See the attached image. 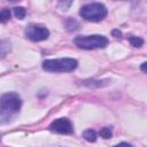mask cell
<instances>
[{"instance_id":"cell-1","label":"cell","mask_w":147,"mask_h":147,"mask_svg":"<svg viewBox=\"0 0 147 147\" xmlns=\"http://www.w3.org/2000/svg\"><path fill=\"white\" fill-rule=\"evenodd\" d=\"M22 106V100L18 94L9 92L0 96V121L8 119L13 115L20 111Z\"/></svg>"},{"instance_id":"cell-2","label":"cell","mask_w":147,"mask_h":147,"mask_svg":"<svg viewBox=\"0 0 147 147\" xmlns=\"http://www.w3.org/2000/svg\"><path fill=\"white\" fill-rule=\"evenodd\" d=\"M78 65L77 60L64 57V59H51L42 62V69L49 72H71Z\"/></svg>"},{"instance_id":"cell-3","label":"cell","mask_w":147,"mask_h":147,"mask_svg":"<svg viewBox=\"0 0 147 147\" xmlns=\"http://www.w3.org/2000/svg\"><path fill=\"white\" fill-rule=\"evenodd\" d=\"M79 15L86 21L99 22L107 16V8L100 2H92L84 5L79 10Z\"/></svg>"},{"instance_id":"cell-4","label":"cell","mask_w":147,"mask_h":147,"mask_svg":"<svg viewBox=\"0 0 147 147\" xmlns=\"http://www.w3.org/2000/svg\"><path fill=\"white\" fill-rule=\"evenodd\" d=\"M74 44L83 49H95L106 47L108 45V39L101 34L77 36L74 39Z\"/></svg>"},{"instance_id":"cell-5","label":"cell","mask_w":147,"mask_h":147,"mask_svg":"<svg viewBox=\"0 0 147 147\" xmlns=\"http://www.w3.org/2000/svg\"><path fill=\"white\" fill-rule=\"evenodd\" d=\"M25 36L32 41H41L49 37V31L41 24H30L25 29Z\"/></svg>"},{"instance_id":"cell-6","label":"cell","mask_w":147,"mask_h":147,"mask_svg":"<svg viewBox=\"0 0 147 147\" xmlns=\"http://www.w3.org/2000/svg\"><path fill=\"white\" fill-rule=\"evenodd\" d=\"M49 129H51V131L56 132V133H61V134H69V133L74 132V127H72L71 122L65 117H61V118L53 121L49 125Z\"/></svg>"},{"instance_id":"cell-7","label":"cell","mask_w":147,"mask_h":147,"mask_svg":"<svg viewBox=\"0 0 147 147\" xmlns=\"http://www.w3.org/2000/svg\"><path fill=\"white\" fill-rule=\"evenodd\" d=\"M83 137L85 140H87L90 142H94L96 140V132L92 129H88V130H85L83 132Z\"/></svg>"},{"instance_id":"cell-8","label":"cell","mask_w":147,"mask_h":147,"mask_svg":"<svg viewBox=\"0 0 147 147\" xmlns=\"http://www.w3.org/2000/svg\"><path fill=\"white\" fill-rule=\"evenodd\" d=\"M10 16H11V13L8 8H3V9H0V23H6L10 20Z\"/></svg>"},{"instance_id":"cell-9","label":"cell","mask_w":147,"mask_h":147,"mask_svg":"<svg viewBox=\"0 0 147 147\" xmlns=\"http://www.w3.org/2000/svg\"><path fill=\"white\" fill-rule=\"evenodd\" d=\"M129 41H130V44H131L132 46H134V47H140V46H142V44H144V40H142L140 37H136V36H131V37L129 38Z\"/></svg>"},{"instance_id":"cell-10","label":"cell","mask_w":147,"mask_h":147,"mask_svg":"<svg viewBox=\"0 0 147 147\" xmlns=\"http://www.w3.org/2000/svg\"><path fill=\"white\" fill-rule=\"evenodd\" d=\"M25 14H26V11H25V9L23 7H15L14 8V15L18 20H23L25 17Z\"/></svg>"},{"instance_id":"cell-11","label":"cell","mask_w":147,"mask_h":147,"mask_svg":"<svg viewBox=\"0 0 147 147\" xmlns=\"http://www.w3.org/2000/svg\"><path fill=\"white\" fill-rule=\"evenodd\" d=\"M111 129L110 127H103V129H101V131H100V136L102 137V138H105V139H109L110 137H111Z\"/></svg>"},{"instance_id":"cell-12","label":"cell","mask_w":147,"mask_h":147,"mask_svg":"<svg viewBox=\"0 0 147 147\" xmlns=\"http://www.w3.org/2000/svg\"><path fill=\"white\" fill-rule=\"evenodd\" d=\"M113 147H131V145L127 144V142H121V144L115 145V146H113Z\"/></svg>"},{"instance_id":"cell-13","label":"cell","mask_w":147,"mask_h":147,"mask_svg":"<svg viewBox=\"0 0 147 147\" xmlns=\"http://www.w3.org/2000/svg\"><path fill=\"white\" fill-rule=\"evenodd\" d=\"M113 34H115V36H117L116 38H118V37H121V36H122V33H121V32H119L118 30H114V31H113Z\"/></svg>"},{"instance_id":"cell-14","label":"cell","mask_w":147,"mask_h":147,"mask_svg":"<svg viewBox=\"0 0 147 147\" xmlns=\"http://www.w3.org/2000/svg\"><path fill=\"white\" fill-rule=\"evenodd\" d=\"M141 69H142V71H144V72L146 71V62H144V63H142V65H141Z\"/></svg>"},{"instance_id":"cell-15","label":"cell","mask_w":147,"mask_h":147,"mask_svg":"<svg viewBox=\"0 0 147 147\" xmlns=\"http://www.w3.org/2000/svg\"><path fill=\"white\" fill-rule=\"evenodd\" d=\"M2 47H3V46H2V41H0V54L2 53Z\"/></svg>"}]
</instances>
